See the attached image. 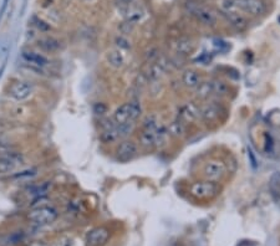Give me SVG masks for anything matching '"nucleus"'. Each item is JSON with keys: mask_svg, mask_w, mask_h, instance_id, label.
<instances>
[{"mask_svg": "<svg viewBox=\"0 0 280 246\" xmlns=\"http://www.w3.org/2000/svg\"><path fill=\"white\" fill-rule=\"evenodd\" d=\"M190 9V13L197 19L200 23H202L205 26H214L217 24V18L213 14V11H210L209 9H207L205 6L198 5V4H191L188 6Z\"/></svg>", "mask_w": 280, "mask_h": 246, "instance_id": "9d476101", "label": "nucleus"}, {"mask_svg": "<svg viewBox=\"0 0 280 246\" xmlns=\"http://www.w3.org/2000/svg\"><path fill=\"white\" fill-rule=\"evenodd\" d=\"M168 132H169V135L173 136V137H177V138L184 137L187 132L186 123L182 122L179 118H176L174 121H172L171 123H169Z\"/></svg>", "mask_w": 280, "mask_h": 246, "instance_id": "5701e85b", "label": "nucleus"}, {"mask_svg": "<svg viewBox=\"0 0 280 246\" xmlns=\"http://www.w3.org/2000/svg\"><path fill=\"white\" fill-rule=\"evenodd\" d=\"M196 94L200 99H207L213 95V81H202L200 85L196 88Z\"/></svg>", "mask_w": 280, "mask_h": 246, "instance_id": "393cba45", "label": "nucleus"}, {"mask_svg": "<svg viewBox=\"0 0 280 246\" xmlns=\"http://www.w3.org/2000/svg\"><path fill=\"white\" fill-rule=\"evenodd\" d=\"M169 132H168V127L166 126L161 125L157 127V131H156V141H155V147L156 148H162L166 147L168 144V141H169Z\"/></svg>", "mask_w": 280, "mask_h": 246, "instance_id": "412c9836", "label": "nucleus"}, {"mask_svg": "<svg viewBox=\"0 0 280 246\" xmlns=\"http://www.w3.org/2000/svg\"><path fill=\"white\" fill-rule=\"evenodd\" d=\"M136 3V0H117V5L120 6V10H124L127 9L128 6L133 5Z\"/></svg>", "mask_w": 280, "mask_h": 246, "instance_id": "c756f323", "label": "nucleus"}, {"mask_svg": "<svg viewBox=\"0 0 280 246\" xmlns=\"http://www.w3.org/2000/svg\"><path fill=\"white\" fill-rule=\"evenodd\" d=\"M116 42H117L119 49H121V50H128L131 47L130 42H128L126 39H123V37H117Z\"/></svg>", "mask_w": 280, "mask_h": 246, "instance_id": "7c9ffc66", "label": "nucleus"}, {"mask_svg": "<svg viewBox=\"0 0 280 246\" xmlns=\"http://www.w3.org/2000/svg\"><path fill=\"white\" fill-rule=\"evenodd\" d=\"M177 118L181 119L184 123H193L200 118V108L193 104H186L183 106L179 107L178 109V117Z\"/></svg>", "mask_w": 280, "mask_h": 246, "instance_id": "ddd939ff", "label": "nucleus"}, {"mask_svg": "<svg viewBox=\"0 0 280 246\" xmlns=\"http://www.w3.org/2000/svg\"><path fill=\"white\" fill-rule=\"evenodd\" d=\"M270 193H272L273 199L277 202V204H280V173L277 172L272 176L269 183Z\"/></svg>", "mask_w": 280, "mask_h": 246, "instance_id": "b1692460", "label": "nucleus"}, {"mask_svg": "<svg viewBox=\"0 0 280 246\" xmlns=\"http://www.w3.org/2000/svg\"><path fill=\"white\" fill-rule=\"evenodd\" d=\"M8 1H9V0H3V6H1V10H0V18H1L3 13L5 11L6 5H8Z\"/></svg>", "mask_w": 280, "mask_h": 246, "instance_id": "473e14b6", "label": "nucleus"}, {"mask_svg": "<svg viewBox=\"0 0 280 246\" xmlns=\"http://www.w3.org/2000/svg\"><path fill=\"white\" fill-rule=\"evenodd\" d=\"M100 140H101L105 144L115 143L119 140H121V136H120V131H119V125H116L115 127L102 130L101 136H100Z\"/></svg>", "mask_w": 280, "mask_h": 246, "instance_id": "4be33fe9", "label": "nucleus"}, {"mask_svg": "<svg viewBox=\"0 0 280 246\" xmlns=\"http://www.w3.org/2000/svg\"><path fill=\"white\" fill-rule=\"evenodd\" d=\"M33 85L29 81H16L9 88V95L16 101H25L33 95Z\"/></svg>", "mask_w": 280, "mask_h": 246, "instance_id": "9b49d317", "label": "nucleus"}, {"mask_svg": "<svg viewBox=\"0 0 280 246\" xmlns=\"http://www.w3.org/2000/svg\"><path fill=\"white\" fill-rule=\"evenodd\" d=\"M106 60L109 65L114 69H122L126 65V55L123 54V50L115 49L110 50L106 54Z\"/></svg>", "mask_w": 280, "mask_h": 246, "instance_id": "2eb2a0df", "label": "nucleus"}, {"mask_svg": "<svg viewBox=\"0 0 280 246\" xmlns=\"http://www.w3.org/2000/svg\"><path fill=\"white\" fill-rule=\"evenodd\" d=\"M83 1H91V0H83Z\"/></svg>", "mask_w": 280, "mask_h": 246, "instance_id": "f704fd0d", "label": "nucleus"}, {"mask_svg": "<svg viewBox=\"0 0 280 246\" xmlns=\"http://www.w3.org/2000/svg\"><path fill=\"white\" fill-rule=\"evenodd\" d=\"M33 21H34V25L37 26L38 29H40L41 32H47L50 29V26L47 25L46 23L41 20V19H38V18H33Z\"/></svg>", "mask_w": 280, "mask_h": 246, "instance_id": "c85d7f7f", "label": "nucleus"}, {"mask_svg": "<svg viewBox=\"0 0 280 246\" xmlns=\"http://www.w3.org/2000/svg\"><path fill=\"white\" fill-rule=\"evenodd\" d=\"M110 238V233L106 228H95L87 234L86 236V241L88 245L91 246H102L107 243Z\"/></svg>", "mask_w": 280, "mask_h": 246, "instance_id": "f8f14e48", "label": "nucleus"}, {"mask_svg": "<svg viewBox=\"0 0 280 246\" xmlns=\"http://www.w3.org/2000/svg\"><path fill=\"white\" fill-rule=\"evenodd\" d=\"M141 113H142V106L138 101L133 100V101L126 102V104L121 105L119 108L115 111L114 113V121L117 125H124V123H135L138 118H140Z\"/></svg>", "mask_w": 280, "mask_h": 246, "instance_id": "f257e3e1", "label": "nucleus"}, {"mask_svg": "<svg viewBox=\"0 0 280 246\" xmlns=\"http://www.w3.org/2000/svg\"><path fill=\"white\" fill-rule=\"evenodd\" d=\"M239 11L252 16H259L267 11V4L264 0H236Z\"/></svg>", "mask_w": 280, "mask_h": 246, "instance_id": "6e6552de", "label": "nucleus"}, {"mask_svg": "<svg viewBox=\"0 0 280 246\" xmlns=\"http://www.w3.org/2000/svg\"><path fill=\"white\" fill-rule=\"evenodd\" d=\"M138 154V145L131 140H122L120 144L117 145L116 156L117 159L121 162L132 161Z\"/></svg>", "mask_w": 280, "mask_h": 246, "instance_id": "1a4fd4ad", "label": "nucleus"}, {"mask_svg": "<svg viewBox=\"0 0 280 246\" xmlns=\"http://www.w3.org/2000/svg\"><path fill=\"white\" fill-rule=\"evenodd\" d=\"M25 163V159L21 153L14 150H6L0 153V174L11 173L20 168Z\"/></svg>", "mask_w": 280, "mask_h": 246, "instance_id": "20e7f679", "label": "nucleus"}, {"mask_svg": "<svg viewBox=\"0 0 280 246\" xmlns=\"http://www.w3.org/2000/svg\"><path fill=\"white\" fill-rule=\"evenodd\" d=\"M229 87L223 81H213V95L217 96H226L228 95Z\"/></svg>", "mask_w": 280, "mask_h": 246, "instance_id": "bb28decb", "label": "nucleus"}, {"mask_svg": "<svg viewBox=\"0 0 280 246\" xmlns=\"http://www.w3.org/2000/svg\"><path fill=\"white\" fill-rule=\"evenodd\" d=\"M38 46L45 52H56L59 51L60 47H61V42L59 41L57 39L52 36H46V37H41V39L38 41Z\"/></svg>", "mask_w": 280, "mask_h": 246, "instance_id": "6ab92c4d", "label": "nucleus"}, {"mask_svg": "<svg viewBox=\"0 0 280 246\" xmlns=\"http://www.w3.org/2000/svg\"><path fill=\"white\" fill-rule=\"evenodd\" d=\"M223 15L226 16L227 20L232 24L236 29L238 30H243L248 26V23H246V19L244 18L243 15L240 14V11H232V13H223Z\"/></svg>", "mask_w": 280, "mask_h": 246, "instance_id": "aec40b11", "label": "nucleus"}, {"mask_svg": "<svg viewBox=\"0 0 280 246\" xmlns=\"http://www.w3.org/2000/svg\"><path fill=\"white\" fill-rule=\"evenodd\" d=\"M93 111H95L96 114H102L104 112H106V106H104V105L101 104H97L96 106L93 107Z\"/></svg>", "mask_w": 280, "mask_h": 246, "instance_id": "2f4dec72", "label": "nucleus"}, {"mask_svg": "<svg viewBox=\"0 0 280 246\" xmlns=\"http://www.w3.org/2000/svg\"><path fill=\"white\" fill-rule=\"evenodd\" d=\"M172 47H173L174 52L178 55H191L196 49V44L192 39H188V37H182V39H178L177 41H174L172 44Z\"/></svg>", "mask_w": 280, "mask_h": 246, "instance_id": "4468645a", "label": "nucleus"}, {"mask_svg": "<svg viewBox=\"0 0 280 246\" xmlns=\"http://www.w3.org/2000/svg\"><path fill=\"white\" fill-rule=\"evenodd\" d=\"M169 66H171V63H169L168 60L166 57L160 56L155 63L150 64V66H148L147 71L145 73V77L147 78L148 82H157L168 71Z\"/></svg>", "mask_w": 280, "mask_h": 246, "instance_id": "423d86ee", "label": "nucleus"}, {"mask_svg": "<svg viewBox=\"0 0 280 246\" xmlns=\"http://www.w3.org/2000/svg\"><path fill=\"white\" fill-rule=\"evenodd\" d=\"M222 188L218 181L203 180L193 183L190 188V193L193 198L200 200L213 199L221 193Z\"/></svg>", "mask_w": 280, "mask_h": 246, "instance_id": "f03ea898", "label": "nucleus"}, {"mask_svg": "<svg viewBox=\"0 0 280 246\" xmlns=\"http://www.w3.org/2000/svg\"><path fill=\"white\" fill-rule=\"evenodd\" d=\"M159 57H160V51L157 49H155V47H153V49H150V51L146 54V60H147L150 64L155 63Z\"/></svg>", "mask_w": 280, "mask_h": 246, "instance_id": "cd10ccee", "label": "nucleus"}, {"mask_svg": "<svg viewBox=\"0 0 280 246\" xmlns=\"http://www.w3.org/2000/svg\"><path fill=\"white\" fill-rule=\"evenodd\" d=\"M59 216V211L56 208L51 205H41V207L34 208L28 212V219L31 223L38 225H49L52 224Z\"/></svg>", "mask_w": 280, "mask_h": 246, "instance_id": "7ed1b4c3", "label": "nucleus"}, {"mask_svg": "<svg viewBox=\"0 0 280 246\" xmlns=\"http://www.w3.org/2000/svg\"><path fill=\"white\" fill-rule=\"evenodd\" d=\"M21 56H23V59L25 60L26 63L31 64L33 66H37V68H45L46 65H49V60H47L42 54H38V52L26 51V50H24Z\"/></svg>", "mask_w": 280, "mask_h": 246, "instance_id": "f3484780", "label": "nucleus"}, {"mask_svg": "<svg viewBox=\"0 0 280 246\" xmlns=\"http://www.w3.org/2000/svg\"><path fill=\"white\" fill-rule=\"evenodd\" d=\"M168 246H182L181 244H177V243H173V244H171V245H168Z\"/></svg>", "mask_w": 280, "mask_h": 246, "instance_id": "72a5a7b5", "label": "nucleus"}, {"mask_svg": "<svg viewBox=\"0 0 280 246\" xmlns=\"http://www.w3.org/2000/svg\"><path fill=\"white\" fill-rule=\"evenodd\" d=\"M275 141L273 138V136L270 133H265V138H264V152L267 156L273 157L275 154Z\"/></svg>", "mask_w": 280, "mask_h": 246, "instance_id": "a878e982", "label": "nucleus"}, {"mask_svg": "<svg viewBox=\"0 0 280 246\" xmlns=\"http://www.w3.org/2000/svg\"><path fill=\"white\" fill-rule=\"evenodd\" d=\"M221 116V107L218 105L209 104L203 106L202 108H200V117L205 122H214L215 119L219 118Z\"/></svg>", "mask_w": 280, "mask_h": 246, "instance_id": "dca6fc26", "label": "nucleus"}, {"mask_svg": "<svg viewBox=\"0 0 280 246\" xmlns=\"http://www.w3.org/2000/svg\"><path fill=\"white\" fill-rule=\"evenodd\" d=\"M182 82L188 88H197L202 82V76L196 70H186L182 75Z\"/></svg>", "mask_w": 280, "mask_h": 246, "instance_id": "a211bd4d", "label": "nucleus"}, {"mask_svg": "<svg viewBox=\"0 0 280 246\" xmlns=\"http://www.w3.org/2000/svg\"><path fill=\"white\" fill-rule=\"evenodd\" d=\"M159 127V119L157 117L151 114L145 119L142 126V132L140 135V142L141 145L145 148H152L155 147L156 141V131Z\"/></svg>", "mask_w": 280, "mask_h": 246, "instance_id": "39448f33", "label": "nucleus"}, {"mask_svg": "<svg viewBox=\"0 0 280 246\" xmlns=\"http://www.w3.org/2000/svg\"><path fill=\"white\" fill-rule=\"evenodd\" d=\"M203 174L205 176V180L219 181L226 176L227 167L222 161L213 159L209 161L203 168Z\"/></svg>", "mask_w": 280, "mask_h": 246, "instance_id": "0eeeda50", "label": "nucleus"}]
</instances>
